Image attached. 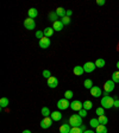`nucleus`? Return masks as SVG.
<instances>
[{"label": "nucleus", "mask_w": 119, "mask_h": 133, "mask_svg": "<svg viewBox=\"0 0 119 133\" xmlns=\"http://www.w3.org/2000/svg\"><path fill=\"white\" fill-rule=\"evenodd\" d=\"M37 16H38V11H37L35 7H31L30 10L28 11V17H29V18H31V19L36 18Z\"/></svg>", "instance_id": "obj_13"}, {"label": "nucleus", "mask_w": 119, "mask_h": 133, "mask_svg": "<svg viewBox=\"0 0 119 133\" xmlns=\"http://www.w3.org/2000/svg\"><path fill=\"white\" fill-rule=\"evenodd\" d=\"M105 3H106L105 0H97V4H98V5H99V6H103V5H105Z\"/></svg>", "instance_id": "obj_36"}, {"label": "nucleus", "mask_w": 119, "mask_h": 133, "mask_svg": "<svg viewBox=\"0 0 119 133\" xmlns=\"http://www.w3.org/2000/svg\"><path fill=\"white\" fill-rule=\"evenodd\" d=\"M47 84L50 87V88H56L58 86V80L55 77V76H51L50 78H48Z\"/></svg>", "instance_id": "obj_9"}, {"label": "nucleus", "mask_w": 119, "mask_h": 133, "mask_svg": "<svg viewBox=\"0 0 119 133\" xmlns=\"http://www.w3.org/2000/svg\"><path fill=\"white\" fill-rule=\"evenodd\" d=\"M70 108H72L73 111H80V109H82V102L81 101H79V100H75V101H73L72 103H70Z\"/></svg>", "instance_id": "obj_10"}, {"label": "nucleus", "mask_w": 119, "mask_h": 133, "mask_svg": "<svg viewBox=\"0 0 119 133\" xmlns=\"http://www.w3.org/2000/svg\"><path fill=\"white\" fill-rule=\"evenodd\" d=\"M95 113H97V115H98V116L104 115V114H105V108H103V107L97 108V111H95Z\"/></svg>", "instance_id": "obj_29"}, {"label": "nucleus", "mask_w": 119, "mask_h": 133, "mask_svg": "<svg viewBox=\"0 0 119 133\" xmlns=\"http://www.w3.org/2000/svg\"><path fill=\"white\" fill-rule=\"evenodd\" d=\"M51 125H53V119H51L50 116H47V118H44V119L41 121V127L44 128V130L51 127Z\"/></svg>", "instance_id": "obj_4"}, {"label": "nucleus", "mask_w": 119, "mask_h": 133, "mask_svg": "<svg viewBox=\"0 0 119 133\" xmlns=\"http://www.w3.org/2000/svg\"><path fill=\"white\" fill-rule=\"evenodd\" d=\"M83 86H85V88H87V89H89L91 90L92 88H93V81L92 80H89V78H87V80H85V82H83Z\"/></svg>", "instance_id": "obj_22"}, {"label": "nucleus", "mask_w": 119, "mask_h": 133, "mask_svg": "<svg viewBox=\"0 0 119 133\" xmlns=\"http://www.w3.org/2000/svg\"><path fill=\"white\" fill-rule=\"evenodd\" d=\"M79 115H80L81 118H86L87 116V111L86 109H83V108L82 109H80V111H79Z\"/></svg>", "instance_id": "obj_33"}, {"label": "nucleus", "mask_w": 119, "mask_h": 133, "mask_svg": "<svg viewBox=\"0 0 119 133\" xmlns=\"http://www.w3.org/2000/svg\"><path fill=\"white\" fill-rule=\"evenodd\" d=\"M83 72H85V70H83V66H81V65L74 66V74L76 75V76H81V75H83Z\"/></svg>", "instance_id": "obj_16"}, {"label": "nucleus", "mask_w": 119, "mask_h": 133, "mask_svg": "<svg viewBox=\"0 0 119 133\" xmlns=\"http://www.w3.org/2000/svg\"><path fill=\"white\" fill-rule=\"evenodd\" d=\"M114 107L119 108V100H114Z\"/></svg>", "instance_id": "obj_37"}, {"label": "nucleus", "mask_w": 119, "mask_h": 133, "mask_svg": "<svg viewBox=\"0 0 119 133\" xmlns=\"http://www.w3.org/2000/svg\"><path fill=\"white\" fill-rule=\"evenodd\" d=\"M89 125H91V127H93V128H97L98 126L100 125V122H99V120L98 119H91V121H89Z\"/></svg>", "instance_id": "obj_25"}, {"label": "nucleus", "mask_w": 119, "mask_h": 133, "mask_svg": "<svg viewBox=\"0 0 119 133\" xmlns=\"http://www.w3.org/2000/svg\"><path fill=\"white\" fill-rule=\"evenodd\" d=\"M101 89H100V87H97V86H94L93 88L91 89V95L92 96H94V97H99L100 95H101Z\"/></svg>", "instance_id": "obj_11"}, {"label": "nucleus", "mask_w": 119, "mask_h": 133, "mask_svg": "<svg viewBox=\"0 0 119 133\" xmlns=\"http://www.w3.org/2000/svg\"><path fill=\"white\" fill-rule=\"evenodd\" d=\"M62 23H63V25H68L70 23V17H63V18H62V20H61Z\"/></svg>", "instance_id": "obj_31"}, {"label": "nucleus", "mask_w": 119, "mask_h": 133, "mask_svg": "<svg viewBox=\"0 0 119 133\" xmlns=\"http://www.w3.org/2000/svg\"><path fill=\"white\" fill-rule=\"evenodd\" d=\"M72 14H73V11H70V10H68V11H67V14H66V16H67V17H70V16H72Z\"/></svg>", "instance_id": "obj_39"}, {"label": "nucleus", "mask_w": 119, "mask_h": 133, "mask_svg": "<svg viewBox=\"0 0 119 133\" xmlns=\"http://www.w3.org/2000/svg\"><path fill=\"white\" fill-rule=\"evenodd\" d=\"M24 26H25V29H28V30H33V29L36 28V22H35V19L28 18V19L24 20Z\"/></svg>", "instance_id": "obj_5"}, {"label": "nucleus", "mask_w": 119, "mask_h": 133, "mask_svg": "<svg viewBox=\"0 0 119 133\" xmlns=\"http://www.w3.org/2000/svg\"><path fill=\"white\" fill-rule=\"evenodd\" d=\"M98 120H99V122H100V125H106L108 122V118L106 115H101V116H99L98 118Z\"/></svg>", "instance_id": "obj_24"}, {"label": "nucleus", "mask_w": 119, "mask_h": 133, "mask_svg": "<svg viewBox=\"0 0 119 133\" xmlns=\"http://www.w3.org/2000/svg\"><path fill=\"white\" fill-rule=\"evenodd\" d=\"M50 109L48 107H43L42 108V115L44 116V118H47V116H50Z\"/></svg>", "instance_id": "obj_26"}, {"label": "nucleus", "mask_w": 119, "mask_h": 133, "mask_svg": "<svg viewBox=\"0 0 119 133\" xmlns=\"http://www.w3.org/2000/svg\"><path fill=\"white\" fill-rule=\"evenodd\" d=\"M95 63H93V62H87V63L83 64V70H85V72H92L95 70Z\"/></svg>", "instance_id": "obj_7"}, {"label": "nucleus", "mask_w": 119, "mask_h": 133, "mask_svg": "<svg viewBox=\"0 0 119 133\" xmlns=\"http://www.w3.org/2000/svg\"><path fill=\"white\" fill-rule=\"evenodd\" d=\"M117 68H118V69H119V61L117 62Z\"/></svg>", "instance_id": "obj_42"}, {"label": "nucleus", "mask_w": 119, "mask_h": 133, "mask_svg": "<svg viewBox=\"0 0 119 133\" xmlns=\"http://www.w3.org/2000/svg\"><path fill=\"white\" fill-rule=\"evenodd\" d=\"M83 133H95L94 131H91V130H87V131H85Z\"/></svg>", "instance_id": "obj_40"}, {"label": "nucleus", "mask_w": 119, "mask_h": 133, "mask_svg": "<svg viewBox=\"0 0 119 133\" xmlns=\"http://www.w3.org/2000/svg\"><path fill=\"white\" fill-rule=\"evenodd\" d=\"M8 103H10V101H8L7 97H1V99H0V107H1V109L7 107Z\"/></svg>", "instance_id": "obj_20"}, {"label": "nucleus", "mask_w": 119, "mask_h": 133, "mask_svg": "<svg viewBox=\"0 0 119 133\" xmlns=\"http://www.w3.org/2000/svg\"><path fill=\"white\" fill-rule=\"evenodd\" d=\"M36 37H37V38H39V39H42L43 37H44V32H43V31H37V32H36Z\"/></svg>", "instance_id": "obj_35"}, {"label": "nucleus", "mask_w": 119, "mask_h": 133, "mask_svg": "<svg viewBox=\"0 0 119 133\" xmlns=\"http://www.w3.org/2000/svg\"><path fill=\"white\" fill-rule=\"evenodd\" d=\"M54 29L53 28H47L45 29L44 31H43V32H44V37H48V38H49V37H51L54 35Z\"/></svg>", "instance_id": "obj_21"}, {"label": "nucleus", "mask_w": 119, "mask_h": 133, "mask_svg": "<svg viewBox=\"0 0 119 133\" xmlns=\"http://www.w3.org/2000/svg\"><path fill=\"white\" fill-rule=\"evenodd\" d=\"M55 12H56V14H57L58 17H61V18L66 17V14H67V10H64L63 7H57Z\"/></svg>", "instance_id": "obj_17"}, {"label": "nucleus", "mask_w": 119, "mask_h": 133, "mask_svg": "<svg viewBox=\"0 0 119 133\" xmlns=\"http://www.w3.org/2000/svg\"><path fill=\"white\" fill-rule=\"evenodd\" d=\"M57 107H58V109L64 111V109H67V108L70 107V102L67 99H61V100H58L57 101Z\"/></svg>", "instance_id": "obj_3"}, {"label": "nucleus", "mask_w": 119, "mask_h": 133, "mask_svg": "<svg viewBox=\"0 0 119 133\" xmlns=\"http://www.w3.org/2000/svg\"><path fill=\"white\" fill-rule=\"evenodd\" d=\"M105 59H103V58H98L97 61H95V66L97 68H104L105 66Z\"/></svg>", "instance_id": "obj_23"}, {"label": "nucleus", "mask_w": 119, "mask_h": 133, "mask_svg": "<svg viewBox=\"0 0 119 133\" xmlns=\"http://www.w3.org/2000/svg\"><path fill=\"white\" fill-rule=\"evenodd\" d=\"M80 128H81V131H82V132H85V131H87L86 130V125H81V126H80Z\"/></svg>", "instance_id": "obj_38"}, {"label": "nucleus", "mask_w": 119, "mask_h": 133, "mask_svg": "<svg viewBox=\"0 0 119 133\" xmlns=\"http://www.w3.org/2000/svg\"><path fill=\"white\" fill-rule=\"evenodd\" d=\"M82 107H83V109L89 111V109H92V108H93V103H92V101H89V100H86V101L82 103Z\"/></svg>", "instance_id": "obj_18"}, {"label": "nucleus", "mask_w": 119, "mask_h": 133, "mask_svg": "<svg viewBox=\"0 0 119 133\" xmlns=\"http://www.w3.org/2000/svg\"><path fill=\"white\" fill-rule=\"evenodd\" d=\"M68 124L72 126V127H80L82 125V118H81L79 114H73L69 118V122Z\"/></svg>", "instance_id": "obj_2"}, {"label": "nucleus", "mask_w": 119, "mask_h": 133, "mask_svg": "<svg viewBox=\"0 0 119 133\" xmlns=\"http://www.w3.org/2000/svg\"><path fill=\"white\" fill-rule=\"evenodd\" d=\"M73 95H74V93H73L72 90H67L66 93H64V99L69 100V99H72L73 97Z\"/></svg>", "instance_id": "obj_30"}, {"label": "nucleus", "mask_w": 119, "mask_h": 133, "mask_svg": "<svg viewBox=\"0 0 119 133\" xmlns=\"http://www.w3.org/2000/svg\"><path fill=\"white\" fill-rule=\"evenodd\" d=\"M112 81L114 83H119V71H114L112 74Z\"/></svg>", "instance_id": "obj_27"}, {"label": "nucleus", "mask_w": 119, "mask_h": 133, "mask_svg": "<svg viewBox=\"0 0 119 133\" xmlns=\"http://www.w3.org/2000/svg\"><path fill=\"white\" fill-rule=\"evenodd\" d=\"M57 14H56V12H50L49 13V20H51L53 23L56 22V19H57Z\"/></svg>", "instance_id": "obj_28"}, {"label": "nucleus", "mask_w": 119, "mask_h": 133, "mask_svg": "<svg viewBox=\"0 0 119 133\" xmlns=\"http://www.w3.org/2000/svg\"><path fill=\"white\" fill-rule=\"evenodd\" d=\"M95 133H107V128H106L105 125H99L95 128Z\"/></svg>", "instance_id": "obj_19"}, {"label": "nucleus", "mask_w": 119, "mask_h": 133, "mask_svg": "<svg viewBox=\"0 0 119 133\" xmlns=\"http://www.w3.org/2000/svg\"><path fill=\"white\" fill-rule=\"evenodd\" d=\"M23 133H31V131H29V130H25V131H23Z\"/></svg>", "instance_id": "obj_41"}, {"label": "nucleus", "mask_w": 119, "mask_h": 133, "mask_svg": "<svg viewBox=\"0 0 119 133\" xmlns=\"http://www.w3.org/2000/svg\"><path fill=\"white\" fill-rule=\"evenodd\" d=\"M69 133H83V132L81 131L80 127H72V130H70Z\"/></svg>", "instance_id": "obj_32"}, {"label": "nucleus", "mask_w": 119, "mask_h": 133, "mask_svg": "<svg viewBox=\"0 0 119 133\" xmlns=\"http://www.w3.org/2000/svg\"><path fill=\"white\" fill-rule=\"evenodd\" d=\"M63 26L64 25H63V23H62L61 20H56V22L53 24V29L55 31H61L62 29H63Z\"/></svg>", "instance_id": "obj_14"}, {"label": "nucleus", "mask_w": 119, "mask_h": 133, "mask_svg": "<svg viewBox=\"0 0 119 133\" xmlns=\"http://www.w3.org/2000/svg\"><path fill=\"white\" fill-rule=\"evenodd\" d=\"M38 44L42 49H47V48L50 46V38H48V37H43L42 39H39Z\"/></svg>", "instance_id": "obj_8"}, {"label": "nucleus", "mask_w": 119, "mask_h": 133, "mask_svg": "<svg viewBox=\"0 0 119 133\" xmlns=\"http://www.w3.org/2000/svg\"><path fill=\"white\" fill-rule=\"evenodd\" d=\"M70 130H72V126L69 124H63L60 127V133H69Z\"/></svg>", "instance_id": "obj_15"}, {"label": "nucleus", "mask_w": 119, "mask_h": 133, "mask_svg": "<svg viewBox=\"0 0 119 133\" xmlns=\"http://www.w3.org/2000/svg\"><path fill=\"white\" fill-rule=\"evenodd\" d=\"M50 118L53 119V121H60V120L62 119V114L60 111H55L50 114Z\"/></svg>", "instance_id": "obj_12"}, {"label": "nucleus", "mask_w": 119, "mask_h": 133, "mask_svg": "<svg viewBox=\"0 0 119 133\" xmlns=\"http://www.w3.org/2000/svg\"><path fill=\"white\" fill-rule=\"evenodd\" d=\"M114 82L112 80H108L105 82V84H104V90L106 91V93H111V91L114 90Z\"/></svg>", "instance_id": "obj_6"}, {"label": "nucleus", "mask_w": 119, "mask_h": 133, "mask_svg": "<svg viewBox=\"0 0 119 133\" xmlns=\"http://www.w3.org/2000/svg\"><path fill=\"white\" fill-rule=\"evenodd\" d=\"M43 76H44V77L48 80V78L51 77V72H50L49 70H43Z\"/></svg>", "instance_id": "obj_34"}, {"label": "nucleus", "mask_w": 119, "mask_h": 133, "mask_svg": "<svg viewBox=\"0 0 119 133\" xmlns=\"http://www.w3.org/2000/svg\"><path fill=\"white\" fill-rule=\"evenodd\" d=\"M101 107L105 109H110V108L114 107V99L110 95H105L101 100Z\"/></svg>", "instance_id": "obj_1"}]
</instances>
